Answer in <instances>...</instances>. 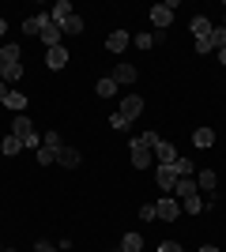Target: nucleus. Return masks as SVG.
<instances>
[{
  "instance_id": "1",
  "label": "nucleus",
  "mask_w": 226,
  "mask_h": 252,
  "mask_svg": "<svg viewBox=\"0 0 226 252\" xmlns=\"http://www.w3.org/2000/svg\"><path fill=\"white\" fill-rule=\"evenodd\" d=\"M11 136L23 143V151H38V147H42V136L34 132V125H31V117H27V113H15V121H11Z\"/></svg>"
},
{
  "instance_id": "2",
  "label": "nucleus",
  "mask_w": 226,
  "mask_h": 252,
  "mask_svg": "<svg viewBox=\"0 0 226 252\" xmlns=\"http://www.w3.org/2000/svg\"><path fill=\"white\" fill-rule=\"evenodd\" d=\"M147 15H151V23H155L159 31H166V27L173 23V4H170V0H166V4H155Z\"/></svg>"
},
{
  "instance_id": "3",
  "label": "nucleus",
  "mask_w": 226,
  "mask_h": 252,
  "mask_svg": "<svg viewBox=\"0 0 226 252\" xmlns=\"http://www.w3.org/2000/svg\"><path fill=\"white\" fill-rule=\"evenodd\" d=\"M151 162H155V151L143 147V139H132V166H136V169H147Z\"/></svg>"
},
{
  "instance_id": "4",
  "label": "nucleus",
  "mask_w": 226,
  "mask_h": 252,
  "mask_svg": "<svg viewBox=\"0 0 226 252\" xmlns=\"http://www.w3.org/2000/svg\"><path fill=\"white\" fill-rule=\"evenodd\" d=\"M140 109H143V98H140V94H125L117 113L125 117V121H136V117H140Z\"/></svg>"
},
{
  "instance_id": "5",
  "label": "nucleus",
  "mask_w": 226,
  "mask_h": 252,
  "mask_svg": "<svg viewBox=\"0 0 226 252\" xmlns=\"http://www.w3.org/2000/svg\"><path fill=\"white\" fill-rule=\"evenodd\" d=\"M155 207H159V219L162 222H177V215H181V203L173 200V196H162Z\"/></svg>"
},
{
  "instance_id": "6",
  "label": "nucleus",
  "mask_w": 226,
  "mask_h": 252,
  "mask_svg": "<svg viewBox=\"0 0 226 252\" xmlns=\"http://www.w3.org/2000/svg\"><path fill=\"white\" fill-rule=\"evenodd\" d=\"M65 64H68V49H65V45H53V49H45V68H49V72H61Z\"/></svg>"
},
{
  "instance_id": "7",
  "label": "nucleus",
  "mask_w": 226,
  "mask_h": 252,
  "mask_svg": "<svg viewBox=\"0 0 226 252\" xmlns=\"http://www.w3.org/2000/svg\"><path fill=\"white\" fill-rule=\"evenodd\" d=\"M155 181H159V189L166 192V196H173V185H177V173H173V166H159V169H155Z\"/></svg>"
},
{
  "instance_id": "8",
  "label": "nucleus",
  "mask_w": 226,
  "mask_h": 252,
  "mask_svg": "<svg viewBox=\"0 0 226 252\" xmlns=\"http://www.w3.org/2000/svg\"><path fill=\"white\" fill-rule=\"evenodd\" d=\"M136 75H140V72H136L132 64H117L109 79H113V83H117V87H132V83H136Z\"/></svg>"
},
{
  "instance_id": "9",
  "label": "nucleus",
  "mask_w": 226,
  "mask_h": 252,
  "mask_svg": "<svg viewBox=\"0 0 226 252\" xmlns=\"http://www.w3.org/2000/svg\"><path fill=\"white\" fill-rule=\"evenodd\" d=\"M38 38H42V42H45V49H53V45H61V38H65V31H61V27H57V23L49 19V23H45V27H42V34H38Z\"/></svg>"
},
{
  "instance_id": "10",
  "label": "nucleus",
  "mask_w": 226,
  "mask_h": 252,
  "mask_svg": "<svg viewBox=\"0 0 226 252\" xmlns=\"http://www.w3.org/2000/svg\"><path fill=\"white\" fill-rule=\"evenodd\" d=\"M189 27H193L196 42H207V38H211V31H215V27H211V19H207V15H193V23H189Z\"/></svg>"
},
{
  "instance_id": "11",
  "label": "nucleus",
  "mask_w": 226,
  "mask_h": 252,
  "mask_svg": "<svg viewBox=\"0 0 226 252\" xmlns=\"http://www.w3.org/2000/svg\"><path fill=\"white\" fill-rule=\"evenodd\" d=\"M155 158H159V166H173V162H177V151H173V143L159 139V143H155Z\"/></svg>"
},
{
  "instance_id": "12",
  "label": "nucleus",
  "mask_w": 226,
  "mask_h": 252,
  "mask_svg": "<svg viewBox=\"0 0 226 252\" xmlns=\"http://www.w3.org/2000/svg\"><path fill=\"white\" fill-rule=\"evenodd\" d=\"M173 196H181V200H189V196H200V189H196V177H177V185H173Z\"/></svg>"
},
{
  "instance_id": "13",
  "label": "nucleus",
  "mask_w": 226,
  "mask_h": 252,
  "mask_svg": "<svg viewBox=\"0 0 226 252\" xmlns=\"http://www.w3.org/2000/svg\"><path fill=\"white\" fill-rule=\"evenodd\" d=\"M79 162H83V158H79V151H75V147H61V151H57V166H65V169H75Z\"/></svg>"
},
{
  "instance_id": "14",
  "label": "nucleus",
  "mask_w": 226,
  "mask_h": 252,
  "mask_svg": "<svg viewBox=\"0 0 226 252\" xmlns=\"http://www.w3.org/2000/svg\"><path fill=\"white\" fill-rule=\"evenodd\" d=\"M215 185H219L215 169H200V173H196V189H200V192H215Z\"/></svg>"
},
{
  "instance_id": "15",
  "label": "nucleus",
  "mask_w": 226,
  "mask_h": 252,
  "mask_svg": "<svg viewBox=\"0 0 226 252\" xmlns=\"http://www.w3.org/2000/svg\"><path fill=\"white\" fill-rule=\"evenodd\" d=\"M129 42H132L129 31H113V34L106 38V49H109V53H121V49H129Z\"/></svg>"
},
{
  "instance_id": "16",
  "label": "nucleus",
  "mask_w": 226,
  "mask_h": 252,
  "mask_svg": "<svg viewBox=\"0 0 226 252\" xmlns=\"http://www.w3.org/2000/svg\"><path fill=\"white\" fill-rule=\"evenodd\" d=\"M45 23H49V11H38V15H31V19L23 23V34H42Z\"/></svg>"
},
{
  "instance_id": "17",
  "label": "nucleus",
  "mask_w": 226,
  "mask_h": 252,
  "mask_svg": "<svg viewBox=\"0 0 226 252\" xmlns=\"http://www.w3.org/2000/svg\"><path fill=\"white\" fill-rule=\"evenodd\" d=\"M4 105H8V109H15V113H23V109H27V94L11 87V91H8V98H4Z\"/></svg>"
},
{
  "instance_id": "18",
  "label": "nucleus",
  "mask_w": 226,
  "mask_h": 252,
  "mask_svg": "<svg viewBox=\"0 0 226 252\" xmlns=\"http://www.w3.org/2000/svg\"><path fill=\"white\" fill-rule=\"evenodd\" d=\"M68 15H72V4H68V0H57V4H53V11H49V19H53L57 27H61V23L68 19Z\"/></svg>"
},
{
  "instance_id": "19",
  "label": "nucleus",
  "mask_w": 226,
  "mask_h": 252,
  "mask_svg": "<svg viewBox=\"0 0 226 252\" xmlns=\"http://www.w3.org/2000/svg\"><path fill=\"white\" fill-rule=\"evenodd\" d=\"M0 79H4L8 87H15V83L23 79V64H4V72H0Z\"/></svg>"
},
{
  "instance_id": "20",
  "label": "nucleus",
  "mask_w": 226,
  "mask_h": 252,
  "mask_svg": "<svg viewBox=\"0 0 226 252\" xmlns=\"http://www.w3.org/2000/svg\"><path fill=\"white\" fill-rule=\"evenodd\" d=\"M95 94L98 98H113V94H117V83L106 75V79H98V83H95Z\"/></svg>"
},
{
  "instance_id": "21",
  "label": "nucleus",
  "mask_w": 226,
  "mask_h": 252,
  "mask_svg": "<svg viewBox=\"0 0 226 252\" xmlns=\"http://www.w3.org/2000/svg\"><path fill=\"white\" fill-rule=\"evenodd\" d=\"M121 249L125 252H143V237L140 233H125V237H121Z\"/></svg>"
},
{
  "instance_id": "22",
  "label": "nucleus",
  "mask_w": 226,
  "mask_h": 252,
  "mask_svg": "<svg viewBox=\"0 0 226 252\" xmlns=\"http://www.w3.org/2000/svg\"><path fill=\"white\" fill-rule=\"evenodd\" d=\"M193 143H196V147H211V143H215V132H211V128H196Z\"/></svg>"
},
{
  "instance_id": "23",
  "label": "nucleus",
  "mask_w": 226,
  "mask_h": 252,
  "mask_svg": "<svg viewBox=\"0 0 226 252\" xmlns=\"http://www.w3.org/2000/svg\"><path fill=\"white\" fill-rule=\"evenodd\" d=\"M0 61H4V64H19V42L4 45V49H0Z\"/></svg>"
},
{
  "instance_id": "24",
  "label": "nucleus",
  "mask_w": 226,
  "mask_h": 252,
  "mask_svg": "<svg viewBox=\"0 0 226 252\" xmlns=\"http://www.w3.org/2000/svg\"><path fill=\"white\" fill-rule=\"evenodd\" d=\"M61 31H65V34H83V19H79V15L72 11V15H68V19L61 23Z\"/></svg>"
},
{
  "instance_id": "25",
  "label": "nucleus",
  "mask_w": 226,
  "mask_h": 252,
  "mask_svg": "<svg viewBox=\"0 0 226 252\" xmlns=\"http://www.w3.org/2000/svg\"><path fill=\"white\" fill-rule=\"evenodd\" d=\"M181 211L185 215H200V211H204V200H200V196H189V200H181Z\"/></svg>"
},
{
  "instance_id": "26",
  "label": "nucleus",
  "mask_w": 226,
  "mask_h": 252,
  "mask_svg": "<svg viewBox=\"0 0 226 252\" xmlns=\"http://www.w3.org/2000/svg\"><path fill=\"white\" fill-rule=\"evenodd\" d=\"M193 162H189V158H181V155H177V162H173V173H177V177H193Z\"/></svg>"
},
{
  "instance_id": "27",
  "label": "nucleus",
  "mask_w": 226,
  "mask_h": 252,
  "mask_svg": "<svg viewBox=\"0 0 226 252\" xmlns=\"http://www.w3.org/2000/svg\"><path fill=\"white\" fill-rule=\"evenodd\" d=\"M0 151H4V155H19V151H23V143H19V139H15V136H4V143H0Z\"/></svg>"
},
{
  "instance_id": "28",
  "label": "nucleus",
  "mask_w": 226,
  "mask_h": 252,
  "mask_svg": "<svg viewBox=\"0 0 226 252\" xmlns=\"http://www.w3.org/2000/svg\"><path fill=\"white\" fill-rule=\"evenodd\" d=\"M42 147L61 151V147H65V143H61V132H45V136H42Z\"/></svg>"
},
{
  "instance_id": "29",
  "label": "nucleus",
  "mask_w": 226,
  "mask_h": 252,
  "mask_svg": "<svg viewBox=\"0 0 226 252\" xmlns=\"http://www.w3.org/2000/svg\"><path fill=\"white\" fill-rule=\"evenodd\" d=\"M34 158H38L42 166H53V162H57V151H49V147H38V151H34Z\"/></svg>"
},
{
  "instance_id": "30",
  "label": "nucleus",
  "mask_w": 226,
  "mask_h": 252,
  "mask_svg": "<svg viewBox=\"0 0 226 252\" xmlns=\"http://www.w3.org/2000/svg\"><path fill=\"white\" fill-rule=\"evenodd\" d=\"M211 45H215L219 53L226 49V27H215V31H211Z\"/></svg>"
},
{
  "instance_id": "31",
  "label": "nucleus",
  "mask_w": 226,
  "mask_h": 252,
  "mask_svg": "<svg viewBox=\"0 0 226 252\" xmlns=\"http://www.w3.org/2000/svg\"><path fill=\"white\" fill-rule=\"evenodd\" d=\"M140 219L143 222H155V219H159V207H155V203H143V207H140Z\"/></svg>"
},
{
  "instance_id": "32",
  "label": "nucleus",
  "mask_w": 226,
  "mask_h": 252,
  "mask_svg": "<svg viewBox=\"0 0 226 252\" xmlns=\"http://www.w3.org/2000/svg\"><path fill=\"white\" fill-rule=\"evenodd\" d=\"M132 42L140 45V49H151V45L159 42V38H155V34H140V38H132Z\"/></svg>"
},
{
  "instance_id": "33",
  "label": "nucleus",
  "mask_w": 226,
  "mask_h": 252,
  "mask_svg": "<svg viewBox=\"0 0 226 252\" xmlns=\"http://www.w3.org/2000/svg\"><path fill=\"white\" fill-rule=\"evenodd\" d=\"M109 125L117 128V132H125V128H129V125H132V121H125V117H121V113H113V117H109Z\"/></svg>"
},
{
  "instance_id": "34",
  "label": "nucleus",
  "mask_w": 226,
  "mask_h": 252,
  "mask_svg": "<svg viewBox=\"0 0 226 252\" xmlns=\"http://www.w3.org/2000/svg\"><path fill=\"white\" fill-rule=\"evenodd\" d=\"M143 147H151V151H155V143H159V132H143Z\"/></svg>"
},
{
  "instance_id": "35",
  "label": "nucleus",
  "mask_w": 226,
  "mask_h": 252,
  "mask_svg": "<svg viewBox=\"0 0 226 252\" xmlns=\"http://www.w3.org/2000/svg\"><path fill=\"white\" fill-rule=\"evenodd\" d=\"M159 252H181V245H177V241H162Z\"/></svg>"
},
{
  "instance_id": "36",
  "label": "nucleus",
  "mask_w": 226,
  "mask_h": 252,
  "mask_svg": "<svg viewBox=\"0 0 226 252\" xmlns=\"http://www.w3.org/2000/svg\"><path fill=\"white\" fill-rule=\"evenodd\" d=\"M215 49V45H211V38H207V42H196V53H200V57H204V53H211Z\"/></svg>"
},
{
  "instance_id": "37",
  "label": "nucleus",
  "mask_w": 226,
  "mask_h": 252,
  "mask_svg": "<svg viewBox=\"0 0 226 252\" xmlns=\"http://www.w3.org/2000/svg\"><path fill=\"white\" fill-rule=\"evenodd\" d=\"M34 252H57V249H53L49 241H38V245H34Z\"/></svg>"
},
{
  "instance_id": "38",
  "label": "nucleus",
  "mask_w": 226,
  "mask_h": 252,
  "mask_svg": "<svg viewBox=\"0 0 226 252\" xmlns=\"http://www.w3.org/2000/svg\"><path fill=\"white\" fill-rule=\"evenodd\" d=\"M8 91H11V87L4 83V79H0V102H4V98H8Z\"/></svg>"
},
{
  "instance_id": "39",
  "label": "nucleus",
  "mask_w": 226,
  "mask_h": 252,
  "mask_svg": "<svg viewBox=\"0 0 226 252\" xmlns=\"http://www.w3.org/2000/svg\"><path fill=\"white\" fill-rule=\"evenodd\" d=\"M4 34H8V19H0V38H4Z\"/></svg>"
},
{
  "instance_id": "40",
  "label": "nucleus",
  "mask_w": 226,
  "mask_h": 252,
  "mask_svg": "<svg viewBox=\"0 0 226 252\" xmlns=\"http://www.w3.org/2000/svg\"><path fill=\"white\" fill-rule=\"evenodd\" d=\"M200 252H219V249H215V245H200Z\"/></svg>"
},
{
  "instance_id": "41",
  "label": "nucleus",
  "mask_w": 226,
  "mask_h": 252,
  "mask_svg": "<svg viewBox=\"0 0 226 252\" xmlns=\"http://www.w3.org/2000/svg\"><path fill=\"white\" fill-rule=\"evenodd\" d=\"M219 61H223V64H226V49H223V53H219Z\"/></svg>"
},
{
  "instance_id": "42",
  "label": "nucleus",
  "mask_w": 226,
  "mask_h": 252,
  "mask_svg": "<svg viewBox=\"0 0 226 252\" xmlns=\"http://www.w3.org/2000/svg\"><path fill=\"white\" fill-rule=\"evenodd\" d=\"M0 72H4V61H0Z\"/></svg>"
},
{
  "instance_id": "43",
  "label": "nucleus",
  "mask_w": 226,
  "mask_h": 252,
  "mask_svg": "<svg viewBox=\"0 0 226 252\" xmlns=\"http://www.w3.org/2000/svg\"><path fill=\"white\" fill-rule=\"evenodd\" d=\"M113 252H125V249H113Z\"/></svg>"
}]
</instances>
